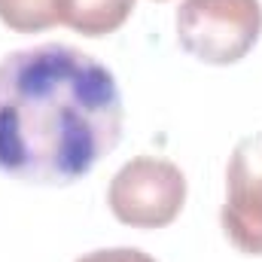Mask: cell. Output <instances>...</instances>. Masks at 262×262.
Returning <instances> with one entry per match:
<instances>
[{
	"label": "cell",
	"mask_w": 262,
	"mask_h": 262,
	"mask_svg": "<svg viewBox=\"0 0 262 262\" xmlns=\"http://www.w3.org/2000/svg\"><path fill=\"white\" fill-rule=\"evenodd\" d=\"M116 76L89 52L43 43L0 61V174L67 186L122 137Z\"/></svg>",
	"instance_id": "1"
},
{
	"label": "cell",
	"mask_w": 262,
	"mask_h": 262,
	"mask_svg": "<svg viewBox=\"0 0 262 262\" xmlns=\"http://www.w3.org/2000/svg\"><path fill=\"white\" fill-rule=\"evenodd\" d=\"M259 34V0H183L177 9V40L204 64L241 61Z\"/></svg>",
	"instance_id": "2"
},
{
	"label": "cell",
	"mask_w": 262,
	"mask_h": 262,
	"mask_svg": "<svg viewBox=\"0 0 262 262\" xmlns=\"http://www.w3.org/2000/svg\"><path fill=\"white\" fill-rule=\"evenodd\" d=\"M186 201V177L174 162L137 156L122 165L107 189V204L119 223L131 229L171 226Z\"/></svg>",
	"instance_id": "3"
},
{
	"label": "cell",
	"mask_w": 262,
	"mask_h": 262,
	"mask_svg": "<svg viewBox=\"0 0 262 262\" xmlns=\"http://www.w3.org/2000/svg\"><path fill=\"white\" fill-rule=\"evenodd\" d=\"M223 232L247 256H262V131L244 137L226 171Z\"/></svg>",
	"instance_id": "4"
},
{
	"label": "cell",
	"mask_w": 262,
	"mask_h": 262,
	"mask_svg": "<svg viewBox=\"0 0 262 262\" xmlns=\"http://www.w3.org/2000/svg\"><path fill=\"white\" fill-rule=\"evenodd\" d=\"M134 0H58V25L82 37H107L128 21Z\"/></svg>",
	"instance_id": "5"
},
{
	"label": "cell",
	"mask_w": 262,
	"mask_h": 262,
	"mask_svg": "<svg viewBox=\"0 0 262 262\" xmlns=\"http://www.w3.org/2000/svg\"><path fill=\"white\" fill-rule=\"evenodd\" d=\"M0 21L18 34L58 25V0H0Z\"/></svg>",
	"instance_id": "6"
},
{
	"label": "cell",
	"mask_w": 262,
	"mask_h": 262,
	"mask_svg": "<svg viewBox=\"0 0 262 262\" xmlns=\"http://www.w3.org/2000/svg\"><path fill=\"white\" fill-rule=\"evenodd\" d=\"M76 262H156L149 253L137 250V247H113V250H95V253H85Z\"/></svg>",
	"instance_id": "7"
},
{
	"label": "cell",
	"mask_w": 262,
	"mask_h": 262,
	"mask_svg": "<svg viewBox=\"0 0 262 262\" xmlns=\"http://www.w3.org/2000/svg\"><path fill=\"white\" fill-rule=\"evenodd\" d=\"M159 3H162V0H159Z\"/></svg>",
	"instance_id": "8"
}]
</instances>
